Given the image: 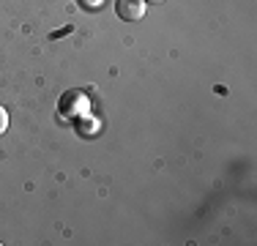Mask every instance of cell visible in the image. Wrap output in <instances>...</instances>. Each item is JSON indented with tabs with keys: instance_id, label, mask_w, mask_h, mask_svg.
I'll return each instance as SVG.
<instances>
[{
	"instance_id": "cell-1",
	"label": "cell",
	"mask_w": 257,
	"mask_h": 246,
	"mask_svg": "<svg viewBox=\"0 0 257 246\" xmlns=\"http://www.w3.org/2000/svg\"><path fill=\"white\" fill-rule=\"evenodd\" d=\"M60 112L66 118H82V115H90V101L85 93L79 90H69L63 98H60Z\"/></svg>"
},
{
	"instance_id": "cell-2",
	"label": "cell",
	"mask_w": 257,
	"mask_h": 246,
	"mask_svg": "<svg viewBox=\"0 0 257 246\" xmlns=\"http://www.w3.org/2000/svg\"><path fill=\"white\" fill-rule=\"evenodd\" d=\"M115 14L123 22H140L145 17V0H115Z\"/></svg>"
},
{
	"instance_id": "cell-3",
	"label": "cell",
	"mask_w": 257,
	"mask_h": 246,
	"mask_svg": "<svg viewBox=\"0 0 257 246\" xmlns=\"http://www.w3.org/2000/svg\"><path fill=\"white\" fill-rule=\"evenodd\" d=\"M6 129H9V112H6V107L0 104V134H6Z\"/></svg>"
},
{
	"instance_id": "cell-4",
	"label": "cell",
	"mask_w": 257,
	"mask_h": 246,
	"mask_svg": "<svg viewBox=\"0 0 257 246\" xmlns=\"http://www.w3.org/2000/svg\"><path fill=\"white\" fill-rule=\"evenodd\" d=\"M79 3H82V9H90V11H93V9H101L104 0H79Z\"/></svg>"
},
{
	"instance_id": "cell-5",
	"label": "cell",
	"mask_w": 257,
	"mask_h": 246,
	"mask_svg": "<svg viewBox=\"0 0 257 246\" xmlns=\"http://www.w3.org/2000/svg\"><path fill=\"white\" fill-rule=\"evenodd\" d=\"M151 3H164V0H151Z\"/></svg>"
}]
</instances>
